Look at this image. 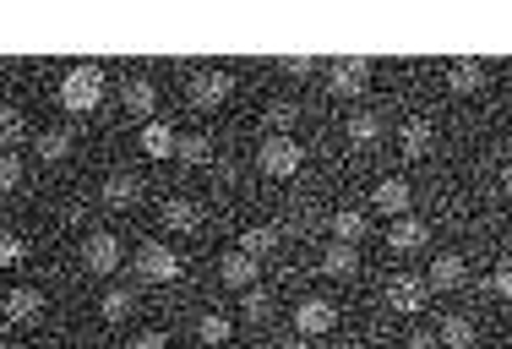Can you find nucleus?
<instances>
[{"label": "nucleus", "mask_w": 512, "mask_h": 349, "mask_svg": "<svg viewBox=\"0 0 512 349\" xmlns=\"http://www.w3.org/2000/svg\"><path fill=\"white\" fill-rule=\"evenodd\" d=\"M99 99H104V71L99 66H71L66 77H60V110L88 115V110H99Z\"/></svg>", "instance_id": "f257e3e1"}, {"label": "nucleus", "mask_w": 512, "mask_h": 349, "mask_svg": "<svg viewBox=\"0 0 512 349\" xmlns=\"http://www.w3.org/2000/svg\"><path fill=\"white\" fill-rule=\"evenodd\" d=\"M131 273H137L142 284H175L180 279V257L164 246V240H142V246L131 251Z\"/></svg>", "instance_id": "f03ea898"}, {"label": "nucleus", "mask_w": 512, "mask_h": 349, "mask_svg": "<svg viewBox=\"0 0 512 349\" xmlns=\"http://www.w3.org/2000/svg\"><path fill=\"white\" fill-rule=\"evenodd\" d=\"M306 164V153H300L295 137H262L256 142V170H262L267 180H289Z\"/></svg>", "instance_id": "7ed1b4c3"}, {"label": "nucleus", "mask_w": 512, "mask_h": 349, "mask_svg": "<svg viewBox=\"0 0 512 349\" xmlns=\"http://www.w3.org/2000/svg\"><path fill=\"white\" fill-rule=\"evenodd\" d=\"M229 93H235V77H229V71H191V88H186L191 110H218Z\"/></svg>", "instance_id": "20e7f679"}, {"label": "nucleus", "mask_w": 512, "mask_h": 349, "mask_svg": "<svg viewBox=\"0 0 512 349\" xmlns=\"http://www.w3.org/2000/svg\"><path fill=\"white\" fill-rule=\"evenodd\" d=\"M126 262V251H120V240L109 235V230H93L88 240H82V268L88 273H99V279H109V273Z\"/></svg>", "instance_id": "39448f33"}, {"label": "nucleus", "mask_w": 512, "mask_h": 349, "mask_svg": "<svg viewBox=\"0 0 512 349\" xmlns=\"http://www.w3.org/2000/svg\"><path fill=\"white\" fill-rule=\"evenodd\" d=\"M0 317H6L11 328H28V322L44 317V295L33 290V284H17V290L0 295Z\"/></svg>", "instance_id": "423d86ee"}, {"label": "nucleus", "mask_w": 512, "mask_h": 349, "mask_svg": "<svg viewBox=\"0 0 512 349\" xmlns=\"http://www.w3.org/2000/svg\"><path fill=\"white\" fill-rule=\"evenodd\" d=\"M333 322H338V306L322 300V295H311V300L295 306V333L300 339H322V333H333Z\"/></svg>", "instance_id": "0eeeda50"}, {"label": "nucleus", "mask_w": 512, "mask_h": 349, "mask_svg": "<svg viewBox=\"0 0 512 349\" xmlns=\"http://www.w3.org/2000/svg\"><path fill=\"white\" fill-rule=\"evenodd\" d=\"M365 88H371V60H338V66L327 71V93H333V99H355Z\"/></svg>", "instance_id": "6e6552de"}, {"label": "nucleus", "mask_w": 512, "mask_h": 349, "mask_svg": "<svg viewBox=\"0 0 512 349\" xmlns=\"http://www.w3.org/2000/svg\"><path fill=\"white\" fill-rule=\"evenodd\" d=\"M382 300L393 311H404V317H414V311H425V279H409V273H398V279H387Z\"/></svg>", "instance_id": "1a4fd4ad"}, {"label": "nucleus", "mask_w": 512, "mask_h": 349, "mask_svg": "<svg viewBox=\"0 0 512 349\" xmlns=\"http://www.w3.org/2000/svg\"><path fill=\"white\" fill-rule=\"evenodd\" d=\"M158 224H164V230H175V235H191V230H202V208L191 197H164Z\"/></svg>", "instance_id": "9d476101"}, {"label": "nucleus", "mask_w": 512, "mask_h": 349, "mask_svg": "<svg viewBox=\"0 0 512 349\" xmlns=\"http://www.w3.org/2000/svg\"><path fill=\"white\" fill-rule=\"evenodd\" d=\"M175 137H180V131L169 126V120H142L137 148L148 153V159H175Z\"/></svg>", "instance_id": "9b49d317"}, {"label": "nucleus", "mask_w": 512, "mask_h": 349, "mask_svg": "<svg viewBox=\"0 0 512 349\" xmlns=\"http://www.w3.org/2000/svg\"><path fill=\"white\" fill-rule=\"evenodd\" d=\"M137 202H142V175L115 170L104 180V208H137Z\"/></svg>", "instance_id": "f8f14e48"}, {"label": "nucleus", "mask_w": 512, "mask_h": 349, "mask_svg": "<svg viewBox=\"0 0 512 349\" xmlns=\"http://www.w3.org/2000/svg\"><path fill=\"white\" fill-rule=\"evenodd\" d=\"M463 279H469V262H463L458 251H442V257L431 262V279H425V290H458Z\"/></svg>", "instance_id": "ddd939ff"}, {"label": "nucleus", "mask_w": 512, "mask_h": 349, "mask_svg": "<svg viewBox=\"0 0 512 349\" xmlns=\"http://www.w3.org/2000/svg\"><path fill=\"white\" fill-rule=\"evenodd\" d=\"M120 104H126L137 120H153V104H158V88L153 77H126V88H120Z\"/></svg>", "instance_id": "4468645a"}, {"label": "nucleus", "mask_w": 512, "mask_h": 349, "mask_svg": "<svg viewBox=\"0 0 512 349\" xmlns=\"http://www.w3.org/2000/svg\"><path fill=\"white\" fill-rule=\"evenodd\" d=\"M218 279H224L229 290H251V284H256V262L246 257V251H224V257H218Z\"/></svg>", "instance_id": "2eb2a0df"}, {"label": "nucleus", "mask_w": 512, "mask_h": 349, "mask_svg": "<svg viewBox=\"0 0 512 349\" xmlns=\"http://www.w3.org/2000/svg\"><path fill=\"white\" fill-rule=\"evenodd\" d=\"M425 235H431V230H425V224L414 219V213H404V219L387 224V246H393V251H420V246H425Z\"/></svg>", "instance_id": "dca6fc26"}, {"label": "nucleus", "mask_w": 512, "mask_h": 349, "mask_svg": "<svg viewBox=\"0 0 512 349\" xmlns=\"http://www.w3.org/2000/svg\"><path fill=\"white\" fill-rule=\"evenodd\" d=\"M398 142H404V159H425V153L436 148V126H431V120H404Z\"/></svg>", "instance_id": "f3484780"}, {"label": "nucleus", "mask_w": 512, "mask_h": 349, "mask_svg": "<svg viewBox=\"0 0 512 349\" xmlns=\"http://www.w3.org/2000/svg\"><path fill=\"white\" fill-rule=\"evenodd\" d=\"M480 344V333H474L469 317H442V328H436V349H474Z\"/></svg>", "instance_id": "a211bd4d"}, {"label": "nucleus", "mask_w": 512, "mask_h": 349, "mask_svg": "<svg viewBox=\"0 0 512 349\" xmlns=\"http://www.w3.org/2000/svg\"><path fill=\"white\" fill-rule=\"evenodd\" d=\"M28 142V115L17 104H0V153H17Z\"/></svg>", "instance_id": "6ab92c4d"}, {"label": "nucleus", "mask_w": 512, "mask_h": 349, "mask_svg": "<svg viewBox=\"0 0 512 349\" xmlns=\"http://www.w3.org/2000/svg\"><path fill=\"white\" fill-rule=\"evenodd\" d=\"M376 213L404 219L409 213V180H382V186H376Z\"/></svg>", "instance_id": "aec40b11"}, {"label": "nucleus", "mask_w": 512, "mask_h": 349, "mask_svg": "<svg viewBox=\"0 0 512 349\" xmlns=\"http://www.w3.org/2000/svg\"><path fill=\"white\" fill-rule=\"evenodd\" d=\"M235 251H246L251 262H256V257H273V251H278V224H251V230L240 235Z\"/></svg>", "instance_id": "412c9836"}, {"label": "nucleus", "mask_w": 512, "mask_h": 349, "mask_svg": "<svg viewBox=\"0 0 512 349\" xmlns=\"http://www.w3.org/2000/svg\"><path fill=\"white\" fill-rule=\"evenodd\" d=\"M355 268H360V251L355 246H338V240H333V246L322 251V273H327V279H349Z\"/></svg>", "instance_id": "4be33fe9"}, {"label": "nucleus", "mask_w": 512, "mask_h": 349, "mask_svg": "<svg viewBox=\"0 0 512 349\" xmlns=\"http://www.w3.org/2000/svg\"><path fill=\"white\" fill-rule=\"evenodd\" d=\"M480 82H485L480 60H453V66H447V88L453 93H480Z\"/></svg>", "instance_id": "5701e85b"}, {"label": "nucleus", "mask_w": 512, "mask_h": 349, "mask_svg": "<svg viewBox=\"0 0 512 349\" xmlns=\"http://www.w3.org/2000/svg\"><path fill=\"white\" fill-rule=\"evenodd\" d=\"M33 148H39L44 164H60L71 153V131L66 126H50V131H39V137H33Z\"/></svg>", "instance_id": "b1692460"}, {"label": "nucleus", "mask_w": 512, "mask_h": 349, "mask_svg": "<svg viewBox=\"0 0 512 349\" xmlns=\"http://www.w3.org/2000/svg\"><path fill=\"white\" fill-rule=\"evenodd\" d=\"M360 235H365V213L360 208H338L333 213V240L338 246H360Z\"/></svg>", "instance_id": "393cba45"}, {"label": "nucleus", "mask_w": 512, "mask_h": 349, "mask_svg": "<svg viewBox=\"0 0 512 349\" xmlns=\"http://www.w3.org/2000/svg\"><path fill=\"white\" fill-rule=\"evenodd\" d=\"M175 159H180V164H213V137H202V131L175 137Z\"/></svg>", "instance_id": "a878e982"}, {"label": "nucleus", "mask_w": 512, "mask_h": 349, "mask_svg": "<svg viewBox=\"0 0 512 349\" xmlns=\"http://www.w3.org/2000/svg\"><path fill=\"white\" fill-rule=\"evenodd\" d=\"M295 120H300V110H295V104H267V110H262V126H267V137H289V131H295Z\"/></svg>", "instance_id": "bb28decb"}, {"label": "nucleus", "mask_w": 512, "mask_h": 349, "mask_svg": "<svg viewBox=\"0 0 512 349\" xmlns=\"http://www.w3.org/2000/svg\"><path fill=\"white\" fill-rule=\"evenodd\" d=\"M229 333H235V322H229L224 311H207V317L197 322V339H202V344H213V349H218V344H229Z\"/></svg>", "instance_id": "cd10ccee"}, {"label": "nucleus", "mask_w": 512, "mask_h": 349, "mask_svg": "<svg viewBox=\"0 0 512 349\" xmlns=\"http://www.w3.org/2000/svg\"><path fill=\"white\" fill-rule=\"evenodd\" d=\"M99 311H104V322H126L131 311H137V295H131V290H104Z\"/></svg>", "instance_id": "c85d7f7f"}, {"label": "nucleus", "mask_w": 512, "mask_h": 349, "mask_svg": "<svg viewBox=\"0 0 512 349\" xmlns=\"http://www.w3.org/2000/svg\"><path fill=\"white\" fill-rule=\"evenodd\" d=\"M376 137H382V120H376L371 110H365V115H355V120H349V142H355V148H371V142Z\"/></svg>", "instance_id": "c756f323"}, {"label": "nucleus", "mask_w": 512, "mask_h": 349, "mask_svg": "<svg viewBox=\"0 0 512 349\" xmlns=\"http://www.w3.org/2000/svg\"><path fill=\"white\" fill-rule=\"evenodd\" d=\"M267 311H273V295L256 290V284H251L246 300H240V317H246V322H267Z\"/></svg>", "instance_id": "7c9ffc66"}, {"label": "nucleus", "mask_w": 512, "mask_h": 349, "mask_svg": "<svg viewBox=\"0 0 512 349\" xmlns=\"http://www.w3.org/2000/svg\"><path fill=\"white\" fill-rule=\"evenodd\" d=\"M22 257H28V240L0 230V268H22Z\"/></svg>", "instance_id": "2f4dec72"}, {"label": "nucleus", "mask_w": 512, "mask_h": 349, "mask_svg": "<svg viewBox=\"0 0 512 349\" xmlns=\"http://www.w3.org/2000/svg\"><path fill=\"white\" fill-rule=\"evenodd\" d=\"M22 186V159L17 153H0V191H17Z\"/></svg>", "instance_id": "473e14b6"}, {"label": "nucleus", "mask_w": 512, "mask_h": 349, "mask_svg": "<svg viewBox=\"0 0 512 349\" xmlns=\"http://www.w3.org/2000/svg\"><path fill=\"white\" fill-rule=\"evenodd\" d=\"M126 349H169V333L164 328H148V333H137Z\"/></svg>", "instance_id": "72a5a7b5"}, {"label": "nucleus", "mask_w": 512, "mask_h": 349, "mask_svg": "<svg viewBox=\"0 0 512 349\" xmlns=\"http://www.w3.org/2000/svg\"><path fill=\"white\" fill-rule=\"evenodd\" d=\"M491 295H502V300H512V262H502V268L491 273Z\"/></svg>", "instance_id": "f704fd0d"}, {"label": "nucleus", "mask_w": 512, "mask_h": 349, "mask_svg": "<svg viewBox=\"0 0 512 349\" xmlns=\"http://www.w3.org/2000/svg\"><path fill=\"white\" fill-rule=\"evenodd\" d=\"M284 71H289V77H306V71H316V60H306V55H300V60H284Z\"/></svg>", "instance_id": "c9c22d12"}, {"label": "nucleus", "mask_w": 512, "mask_h": 349, "mask_svg": "<svg viewBox=\"0 0 512 349\" xmlns=\"http://www.w3.org/2000/svg\"><path fill=\"white\" fill-rule=\"evenodd\" d=\"M404 349H436V339H431V333H409Z\"/></svg>", "instance_id": "e433bc0d"}, {"label": "nucleus", "mask_w": 512, "mask_h": 349, "mask_svg": "<svg viewBox=\"0 0 512 349\" xmlns=\"http://www.w3.org/2000/svg\"><path fill=\"white\" fill-rule=\"evenodd\" d=\"M278 349H306V339H284V344H278Z\"/></svg>", "instance_id": "4c0bfd02"}, {"label": "nucleus", "mask_w": 512, "mask_h": 349, "mask_svg": "<svg viewBox=\"0 0 512 349\" xmlns=\"http://www.w3.org/2000/svg\"><path fill=\"white\" fill-rule=\"evenodd\" d=\"M502 186H507V197H512V164H507V175H502Z\"/></svg>", "instance_id": "58836bf2"}, {"label": "nucleus", "mask_w": 512, "mask_h": 349, "mask_svg": "<svg viewBox=\"0 0 512 349\" xmlns=\"http://www.w3.org/2000/svg\"><path fill=\"white\" fill-rule=\"evenodd\" d=\"M507 251H512V224H507Z\"/></svg>", "instance_id": "ea45409f"}]
</instances>
